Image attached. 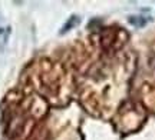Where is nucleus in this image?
Instances as JSON below:
<instances>
[{"label":"nucleus","mask_w":155,"mask_h":140,"mask_svg":"<svg viewBox=\"0 0 155 140\" xmlns=\"http://www.w3.org/2000/svg\"><path fill=\"white\" fill-rule=\"evenodd\" d=\"M79 23H81V17L76 16V14L71 16L69 19H68V22L63 24V27H62V30H61V34L66 33V32H69V30H71V29H73V27H76Z\"/></svg>","instance_id":"f257e3e1"},{"label":"nucleus","mask_w":155,"mask_h":140,"mask_svg":"<svg viewBox=\"0 0 155 140\" xmlns=\"http://www.w3.org/2000/svg\"><path fill=\"white\" fill-rule=\"evenodd\" d=\"M129 23L134 24V26H137V27H142V26L147 24V19H144L141 16H131L129 17Z\"/></svg>","instance_id":"f03ea898"}]
</instances>
